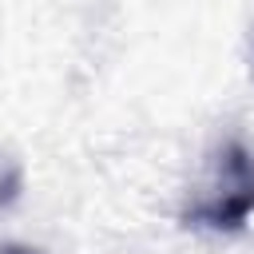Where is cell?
<instances>
[{
	"label": "cell",
	"instance_id": "1",
	"mask_svg": "<svg viewBox=\"0 0 254 254\" xmlns=\"http://www.w3.org/2000/svg\"><path fill=\"white\" fill-rule=\"evenodd\" d=\"M250 214H254V151L242 139H226L210 155V167L194 198L187 202L183 218L187 226L230 234V230H242Z\"/></svg>",
	"mask_w": 254,
	"mask_h": 254
},
{
	"label": "cell",
	"instance_id": "2",
	"mask_svg": "<svg viewBox=\"0 0 254 254\" xmlns=\"http://www.w3.org/2000/svg\"><path fill=\"white\" fill-rule=\"evenodd\" d=\"M0 254H40V250H32V246H20V242H4V246H0Z\"/></svg>",
	"mask_w": 254,
	"mask_h": 254
}]
</instances>
